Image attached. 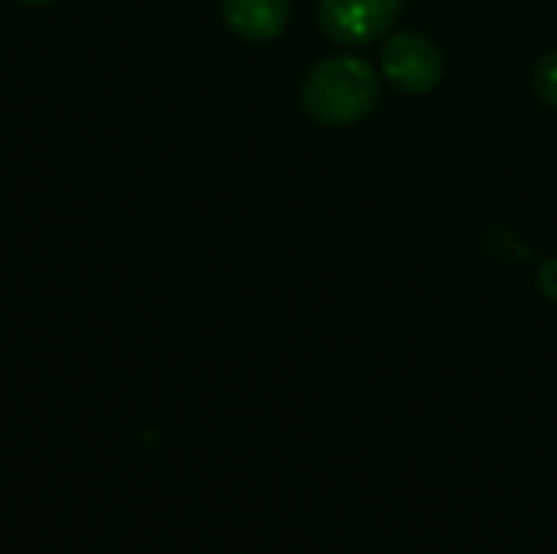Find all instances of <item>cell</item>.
<instances>
[{"label":"cell","mask_w":557,"mask_h":554,"mask_svg":"<svg viewBox=\"0 0 557 554\" xmlns=\"http://www.w3.org/2000/svg\"><path fill=\"white\" fill-rule=\"evenodd\" d=\"M379 91L382 82L372 62L362 56H326L307 72L300 104L323 127H349L372 114Z\"/></svg>","instance_id":"1"},{"label":"cell","mask_w":557,"mask_h":554,"mask_svg":"<svg viewBox=\"0 0 557 554\" xmlns=\"http://www.w3.org/2000/svg\"><path fill=\"white\" fill-rule=\"evenodd\" d=\"M382 75L408 95H428L444 78V52L431 36L398 29L382 46Z\"/></svg>","instance_id":"2"},{"label":"cell","mask_w":557,"mask_h":554,"mask_svg":"<svg viewBox=\"0 0 557 554\" xmlns=\"http://www.w3.org/2000/svg\"><path fill=\"white\" fill-rule=\"evenodd\" d=\"M405 0H320V26L336 42H375L385 36Z\"/></svg>","instance_id":"3"},{"label":"cell","mask_w":557,"mask_h":554,"mask_svg":"<svg viewBox=\"0 0 557 554\" xmlns=\"http://www.w3.org/2000/svg\"><path fill=\"white\" fill-rule=\"evenodd\" d=\"M222 20L248 42H268L284 33L290 0H222Z\"/></svg>","instance_id":"4"},{"label":"cell","mask_w":557,"mask_h":554,"mask_svg":"<svg viewBox=\"0 0 557 554\" xmlns=\"http://www.w3.org/2000/svg\"><path fill=\"white\" fill-rule=\"evenodd\" d=\"M532 85H535V91H539L548 104H555L557 108V49L545 52V56L535 62V69H532Z\"/></svg>","instance_id":"5"},{"label":"cell","mask_w":557,"mask_h":554,"mask_svg":"<svg viewBox=\"0 0 557 554\" xmlns=\"http://www.w3.org/2000/svg\"><path fill=\"white\" fill-rule=\"evenodd\" d=\"M539 284H542V291H545L552 300H557V258H552V261L539 271Z\"/></svg>","instance_id":"6"},{"label":"cell","mask_w":557,"mask_h":554,"mask_svg":"<svg viewBox=\"0 0 557 554\" xmlns=\"http://www.w3.org/2000/svg\"><path fill=\"white\" fill-rule=\"evenodd\" d=\"M23 3H49V0H23Z\"/></svg>","instance_id":"7"}]
</instances>
